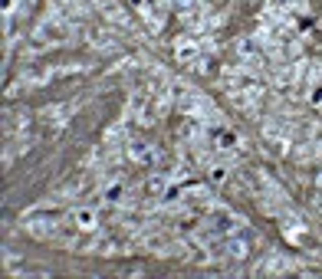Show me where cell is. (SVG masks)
<instances>
[{"label": "cell", "instance_id": "obj_1", "mask_svg": "<svg viewBox=\"0 0 322 279\" xmlns=\"http://www.w3.org/2000/svg\"><path fill=\"white\" fill-rule=\"evenodd\" d=\"M207 223H211V230H217L220 236H223V233H234V230H237V217H234L230 211H223V207H220V211H214Z\"/></svg>", "mask_w": 322, "mask_h": 279}, {"label": "cell", "instance_id": "obj_2", "mask_svg": "<svg viewBox=\"0 0 322 279\" xmlns=\"http://www.w3.org/2000/svg\"><path fill=\"white\" fill-rule=\"evenodd\" d=\"M128 155H132V161H138V164H151L155 161V148H151L145 138H135V142L128 145Z\"/></svg>", "mask_w": 322, "mask_h": 279}, {"label": "cell", "instance_id": "obj_3", "mask_svg": "<svg viewBox=\"0 0 322 279\" xmlns=\"http://www.w3.org/2000/svg\"><path fill=\"white\" fill-rule=\"evenodd\" d=\"M250 230H243V233H227V253L234 256V260H240V256H247V236Z\"/></svg>", "mask_w": 322, "mask_h": 279}, {"label": "cell", "instance_id": "obj_4", "mask_svg": "<svg viewBox=\"0 0 322 279\" xmlns=\"http://www.w3.org/2000/svg\"><path fill=\"white\" fill-rule=\"evenodd\" d=\"M211 138L217 148H237V135L230 128H211Z\"/></svg>", "mask_w": 322, "mask_h": 279}, {"label": "cell", "instance_id": "obj_5", "mask_svg": "<svg viewBox=\"0 0 322 279\" xmlns=\"http://www.w3.org/2000/svg\"><path fill=\"white\" fill-rule=\"evenodd\" d=\"M102 197H106L109 204H118V200L125 197V187L118 184V181H115V184H106V191H102Z\"/></svg>", "mask_w": 322, "mask_h": 279}, {"label": "cell", "instance_id": "obj_6", "mask_svg": "<svg viewBox=\"0 0 322 279\" xmlns=\"http://www.w3.org/2000/svg\"><path fill=\"white\" fill-rule=\"evenodd\" d=\"M148 194H165V187H168V181H165V174H155V178H148Z\"/></svg>", "mask_w": 322, "mask_h": 279}, {"label": "cell", "instance_id": "obj_7", "mask_svg": "<svg viewBox=\"0 0 322 279\" xmlns=\"http://www.w3.org/2000/svg\"><path fill=\"white\" fill-rule=\"evenodd\" d=\"M76 220H79V227H86V230L95 227V214L92 211H79V214H76Z\"/></svg>", "mask_w": 322, "mask_h": 279}, {"label": "cell", "instance_id": "obj_8", "mask_svg": "<svg viewBox=\"0 0 322 279\" xmlns=\"http://www.w3.org/2000/svg\"><path fill=\"white\" fill-rule=\"evenodd\" d=\"M181 194H184V187H178V184H168V187H165V194H161V197H165V204H171V200H178Z\"/></svg>", "mask_w": 322, "mask_h": 279}, {"label": "cell", "instance_id": "obj_9", "mask_svg": "<svg viewBox=\"0 0 322 279\" xmlns=\"http://www.w3.org/2000/svg\"><path fill=\"white\" fill-rule=\"evenodd\" d=\"M240 53H247V56H256V53H260V43H256V40H240Z\"/></svg>", "mask_w": 322, "mask_h": 279}, {"label": "cell", "instance_id": "obj_10", "mask_svg": "<svg viewBox=\"0 0 322 279\" xmlns=\"http://www.w3.org/2000/svg\"><path fill=\"white\" fill-rule=\"evenodd\" d=\"M227 181V167H211V184H223Z\"/></svg>", "mask_w": 322, "mask_h": 279}, {"label": "cell", "instance_id": "obj_11", "mask_svg": "<svg viewBox=\"0 0 322 279\" xmlns=\"http://www.w3.org/2000/svg\"><path fill=\"white\" fill-rule=\"evenodd\" d=\"M178 56H181V59H194L198 50H194V46H187V43H181V46H178Z\"/></svg>", "mask_w": 322, "mask_h": 279}, {"label": "cell", "instance_id": "obj_12", "mask_svg": "<svg viewBox=\"0 0 322 279\" xmlns=\"http://www.w3.org/2000/svg\"><path fill=\"white\" fill-rule=\"evenodd\" d=\"M191 4H194V0H178V7H181V10H187Z\"/></svg>", "mask_w": 322, "mask_h": 279}, {"label": "cell", "instance_id": "obj_13", "mask_svg": "<svg viewBox=\"0 0 322 279\" xmlns=\"http://www.w3.org/2000/svg\"><path fill=\"white\" fill-rule=\"evenodd\" d=\"M319 187H322V171H319Z\"/></svg>", "mask_w": 322, "mask_h": 279}]
</instances>
